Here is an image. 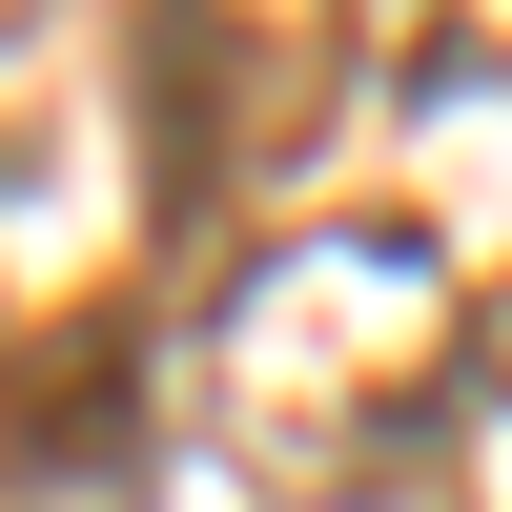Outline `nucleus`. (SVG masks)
<instances>
[{
	"label": "nucleus",
	"mask_w": 512,
	"mask_h": 512,
	"mask_svg": "<svg viewBox=\"0 0 512 512\" xmlns=\"http://www.w3.org/2000/svg\"><path fill=\"white\" fill-rule=\"evenodd\" d=\"M472 390H512V287H492V308H472Z\"/></svg>",
	"instance_id": "f03ea898"
},
{
	"label": "nucleus",
	"mask_w": 512,
	"mask_h": 512,
	"mask_svg": "<svg viewBox=\"0 0 512 512\" xmlns=\"http://www.w3.org/2000/svg\"><path fill=\"white\" fill-rule=\"evenodd\" d=\"M451 410H472V308L410 226H308L226 287L205 328V431L246 451L287 512H431Z\"/></svg>",
	"instance_id": "f257e3e1"
}]
</instances>
